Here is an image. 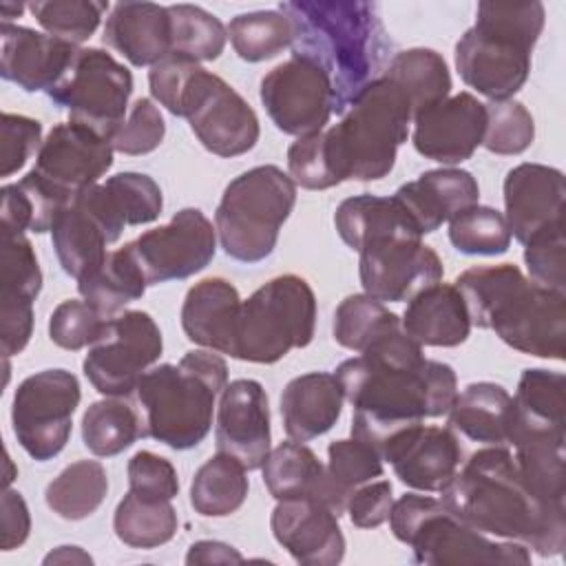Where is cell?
<instances>
[{
    "label": "cell",
    "instance_id": "6da1fadb",
    "mask_svg": "<svg viewBox=\"0 0 566 566\" xmlns=\"http://www.w3.org/2000/svg\"><path fill=\"white\" fill-rule=\"evenodd\" d=\"M336 378L354 407L352 438L374 447L380 458L407 429L447 416L458 396L453 367L424 358L422 345L402 329L343 360Z\"/></svg>",
    "mask_w": 566,
    "mask_h": 566
},
{
    "label": "cell",
    "instance_id": "7a4b0ae2",
    "mask_svg": "<svg viewBox=\"0 0 566 566\" xmlns=\"http://www.w3.org/2000/svg\"><path fill=\"white\" fill-rule=\"evenodd\" d=\"M440 500L471 528L520 542L542 557L559 555L566 546V511L535 500L509 447L473 451Z\"/></svg>",
    "mask_w": 566,
    "mask_h": 566
},
{
    "label": "cell",
    "instance_id": "3957f363",
    "mask_svg": "<svg viewBox=\"0 0 566 566\" xmlns=\"http://www.w3.org/2000/svg\"><path fill=\"white\" fill-rule=\"evenodd\" d=\"M279 11L292 24V55L307 57L327 73L336 115L382 77L391 38L374 2L294 0L281 2Z\"/></svg>",
    "mask_w": 566,
    "mask_h": 566
},
{
    "label": "cell",
    "instance_id": "277c9868",
    "mask_svg": "<svg viewBox=\"0 0 566 566\" xmlns=\"http://www.w3.org/2000/svg\"><path fill=\"white\" fill-rule=\"evenodd\" d=\"M471 325L493 329L509 347L562 360L566 354V292L542 287L513 263L475 265L453 283Z\"/></svg>",
    "mask_w": 566,
    "mask_h": 566
},
{
    "label": "cell",
    "instance_id": "5b68a950",
    "mask_svg": "<svg viewBox=\"0 0 566 566\" xmlns=\"http://www.w3.org/2000/svg\"><path fill=\"white\" fill-rule=\"evenodd\" d=\"M226 385L228 365L212 349H190L177 365L148 369L133 391L144 438L175 451L197 447L210 433L214 402Z\"/></svg>",
    "mask_w": 566,
    "mask_h": 566
},
{
    "label": "cell",
    "instance_id": "8992f818",
    "mask_svg": "<svg viewBox=\"0 0 566 566\" xmlns=\"http://www.w3.org/2000/svg\"><path fill=\"white\" fill-rule=\"evenodd\" d=\"M544 20L542 2H480L475 24L464 31L453 53L462 82L491 102L511 99L528 80Z\"/></svg>",
    "mask_w": 566,
    "mask_h": 566
},
{
    "label": "cell",
    "instance_id": "52a82bcc",
    "mask_svg": "<svg viewBox=\"0 0 566 566\" xmlns=\"http://www.w3.org/2000/svg\"><path fill=\"white\" fill-rule=\"evenodd\" d=\"M413 119L409 99L385 75L374 80L325 133V148L338 184L378 181L396 164Z\"/></svg>",
    "mask_w": 566,
    "mask_h": 566
},
{
    "label": "cell",
    "instance_id": "ba28073f",
    "mask_svg": "<svg viewBox=\"0 0 566 566\" xmlns=\"http://www.w3.org/2000/svg\"><path fill=\"white\" fill-rule=\"evenodd\" d=\"M389 526L398 542L407 544L416 564H531V553L520 542H495L464 524L442 500L405 493L394 500Z\"/></svg>",
    "mask_w": 566,
    "mask_h": 566
},
{
    "label": "cell",
    "instance_id": "9c48e42d",
    "mask_svg": "<svg viewBox=\"0 0 566 566\" xmlns=\"http://www.w3.org/2000/svg\"><path fill=\"white\" fill-rule=\"evenodd\" d=\"M294 203L296 184L274 164L254 166L234 177L214 212V230L223 252L241 263L268 259Z\"/></svg>",
    "mask_w": 566,
    "mask_h": 566
},
{
    "label": "cell",
    "instance_id": "30bf717a",
    "mask_svg": "<svg viewBox=\"0 0 566 566\" xmlns=\"http://www.w3.org/2000/svg\"><path fill=\"white\" fill-rule=\"evenodd\" d=\"M316 327V296L298 274H281L241 301L232 358L272 365L307 347Z\"/></svg>",
    "mask_w": 566,
    "mask_h": 566
},
{
    "label": "cell",
    "instance_id": "8fae6325",
    "mask_svg": "<svg viewBox=\"0 0 566 566\" xmlns=\"http://www.w3.org/2000/svg\"><path fill=\"white\" fill-rule=\"evenodd\" d=\"M130 93V71L95 46H80L62 77L46 91L53 104L69 111V122L108 142L124 122Z\"/></svg>",
    "mask_w": 566,
    "mask_h": 566
},
{
    "label": "cell",
    "instance_id": "7c38bea8",
    "mask_svg": "<svg viewBox=\"0 0 566 566\" xmlns=\"http://www.w3.org/2000/svg\"><path fill=\"white\" fill-rule=\"evenodd\" d=\"M80 398V380L69 369H42L18 385L11 405L13 436L35 462L53 460L66 447Z\"/></svg>",
    "mask_w": 566,
    "mask_h": 566
},
{
    "label": "cell",
    "instance_id": "4fadbf2b",
    "mask_svg": "<svg viewBox=\"0 0 566 566\" xmlns=\"http://www.w3.org/2000/svg\"><path fill=\"white\" fill-rule=\"evenodd\" d=\"M161 352L164 338L155 318L142 310H124L108 318L102 336L88 347L82 369L99 394L128 398Z\"/></svg>",
    "mask_w": 566,
    "mask_h": 566
},
{
    "label": "cell",
    "instance_id": "5bb4252c",
    "mask_svg": "<svg viewBox=\"0 0 566 566\" xmlns=\"http://www.w3.org/2000/svg\"><path fill=\"white\" fill-rule=\"evenodd\" d=\"M177 117H186L201 146L217 157H239L252 150L261 135L254 108L203 66L192 75Z\"/></svg>",
    "mask_w": 566,
    "mask_h": 566
},
{
    "label": "cell",
    "instance_id": "9a60e30c",
    "mask_svg": "<svg viewBox=\"0 0 566 566\" xmlns=\"http://www.w3.org/2000/svg\"><path fill=\"white\" fill-rule=\"evenodd\" d=\"M126 221L104 184L77 192L51 228V243L62 270L75 281L106 259V245L115 243Z\"/></svg>",
    "mask_w": 566,
    "mask_h": 566
},
{
    "label": "cell",
    "instance_id": "2e32d148",
    "mask_svg": "<svg viewBox=\"0 0 566 566\" xmlns=\"http://www.w3.org/2000/svg\"><path fill=\"white\" fill-rule=\"evenodd\" d=\"M148 285L181 281L201 272L217 252V230L199 208L179 210L166 226L126 243Z\"/></svg>",
    "mask_w": 566,
    "mask_h": 566
},
{
    "label": "cell",
    "instance_id": "e0dca14e",
    "mask_svg": "<svg viewBox=\"0 0 566 566\" xmlns=\"http://www.w3.org/2000/svg\"><path fill=\"white\" fill-rule=\"evenodd\" d=\"M259 97L274 126L294 137L321 133L334 113L327 73L301 55H292L265 73Z\"/></svg>",
    "mask_w": 566,
    "mask_h": 566
},
{
    "label": "cell",
    "instance_id": "ac0fdd59",
    "mask_svg": "<svg viewBox=\"0 0 566 566\" xmlns=\"http://www.w3.org/2000/svg\"><path fill=\"white\" fill-rule=\"evenodd\" d=\"M358 254L360 285L380 303L411 301L424 287L440 283L444 274L438 252L422 239H389Z\"/></svg>",
    "mask_w": 566,
    "mask_h": 566
},
{
    "label": "cell",
    "instance_id": "d6986e66",
    "mask_svg": "<svg viewBox=\"0 0 566 566\" xmlns=\"http://www.w3.org/2000/svg\"><path fill=\"white\" fill-rule=\"evenodd\" d=\"M113 146L93 130L64 122L55 124L42 142L33 170L62 197L73 199L113 166Z\"/></svg>",
    "mask_w": 566,
    "mask_h": 566
},
{
    "label": "cell",
    "instance_id": "ffe728a7",
    "mask_svg": "<svg viewBox=\"0 0 566 566\" xmlns=\"http://www.w3.org/2000/svg\"><path fill=\"white\" fill-rule=\"evenodd\" d=\"M486 128L484 104L462 91L413 115L411 142L424 159L453 166L473 157Z\"/></svg>",
    "mask_w": 566,
    "mask_h": 566
},
{
    "label": "cell",
    "instance_id": "44dd1931",
    "mask_svg": "<svg viewBox=\"0 0 566 566\" xmlns=\"http://www.w3.org/2000/svg\"><path fill=\"white\" fill-rule=\"evenodd\" d=\"M214 440L217 451L237 458L248 471L263 467L272 451V431L268 394L259 380L237 378L226 385L219 398Z\"/></svg>",
    "mask_w": 566,
    "mask_h": 566
},
{
    "label": "cell",
    "instance_id": "7402d4cb",
    "mask_svg": "<svg viewBox=\"0 0 566 566\" xmlns=\"http://www.w3.org/2000/svg\"><path fill=\"white\" fill-rule=\"evenodd\" d=\"M382 462L394 467L396 478L405 486L442 493L464 462V449L462 440L449 427L420 422L387 449Z\"/></svg>",
    "mask_w": 566,
    "mask_h": 566
},
{
    "label": "cell",
    "instance_id": "603a6c76",
    "mask_svg": "<svg viewBox=\"0 0 566 566\" xmlns=\"http://www.w3.org/2000/svg\"><path fill=\"white\" fill-rule=\"evenodd\" d=\"M274 539L305 566H336L345 557L338 515L318 500H279L270 515Z\"/></svg>",
    "mask_w": 566,
    "mask_h": 566
},
{
    "label": "cell",
    "instance_id": "cb8c5ba5",
    "mask_svg": "<svg viewBox=\"0 0 566 566\" xmlns=\"http://www.w3.org/2000/svg\"><path fill=\"white\" fill-rule=\"evenodd\" d=\"M504 219L511 237L526 245L542 230L562 223L564 172L544 164H520L504 177Z\"/></svg>",
    "mask_w": 566,
    "mask_h": 566
},
{
    "label": "cell",
    "instance_id": "d4e9b609",
    "mask_svg": "<svg viewBox=\"0 0 566 566\" xmlns=\"http://www.w3.org/2000/svg\"><path fill=\"white\" fill-rule=\"evenodd\" d=\"M0 75L27 93L49 91L71 64L80 46L29 27L2 22Z\"/></svg>",
    "mask_w": 566,
    "mask_h": 566
},
{
    "label": "cell",
    "instance_id": "484cf974",
    "mask_svg": "<svg viewBox=\"0 0 566 566\" xmlns=\"http://www.w3.org/2000/svg\"><path fill=\"white\" fill-rule=\"evenodd\" d=\"M394 197L424 237L451 221L458 212L480 203V186L469 170L433 168L402 184Z\"/></svg>",
    "mask_w": 566,
    "mask_h": 566
},
{
    "label": "cell",
    "instance_id": "4316f807",
    "mask_svg": "<svg viewBox=\"0 0 566 566\" xmlns=\"http://www.w3.org/2000/svg\"><path fill=\"white\" fill-rule=\"evenodd\" d=\"M102 40L133 66H153L172 53L168 7L155 2H117L106 18Z\"/></svg>",
    "mask_w": 566,
    "mask_h": 566
},
{
    "label": "cell",
    "instance_id": "83f0119b",
    "mask_svg": "<svg viewBox=\"0 0 566 566\" xmlns=\"http://www.w3.org/2000/svg\"><path fill=\"white\" fill-rule=\"evenodd\" d=\"M239 310L241 296L230 281L221 276L201 279L186 292L181 329L195 345L232 356Z\"/></svg>",
    "mask_w": 566,
    "mask_h": 566
},
{
    "label": "cell",
    "instance_id": "f1b7e54d",
    "mask_svg": "<svg viewBox=\"0 0 566 566\" xmlns=\"http://www.w3.org/2000/svg\"><path fill=\"white\" fill-rule=\"evenodd\" d=\"M447 427L460 438L482 447H511L515 433L513 396L497 382L480 380L458 391L447 413Z\"/></svg>",
    "mask_w": 566,
    "mask_h": 566
},
{
    "label": "cell",
    "instance_id": "f546056e",
    "mask_svg": "<svg viewBox=\"0 0 566 566\" xmlns=\"http://www.w3.org/2000/svg\"><path fill=\"white\" fill-rule=\"evenodd\" d=\"M345 394L329 371H310L292 378L281 394V418L290 440L310 442L327 433L343 413Z\"/></svg>",
    "mask_w": 566,
    "mask_h": 566
},
{
    "label": "cell",
    "instance_id": "4dcf8cb0",
    "mask_svg": "<svg viewBox=\"0 0 566 566\" xmlns=\"http://www.w3.org/2000/svg\"><path fill=\"white\" fill-rule=\"evenodd\" d=\"M402 332L424 347H458L469 338L471 318L453 283H433L416 294L400 318Z\"/></svg>",
    "mask_w": 566,
    "mask_h": 566
},
{
    "label": "cell",
    "instance_id": "1f68e13d",
    "mask_svg": "<svg viewBox=\"0 0 566 566\" xmlns=\"http://www.w3.org/2000/svg\"><path fill=\"white\" fill-rule=\"evenodd\" d=\"M338 237L354 252L389 239H422V232L396 197L356 195L338 203L334 212Z\"/></svg>",
    "mask_w": 566,
    "mask_h": 566
},
{
    "label": "cell",
    "instance_id": "d6a6232c",
    "mask_svg": "<svg viewBox=\"0 0 566 566\" xmlns=\"http://www.w3.org/2000/svg\"><path fill=\"white\" fill-rule=\"evenodd\" d=\"M263 484L274 500H298L312 497L329 506L338 517L345 506L334 495L325 464L318 455L296 440H285L276 444L263 462Z\"/></svg>",
    "mask_w": 566,
    "mask_h": 566
},
{
    "label": "cell",
    "instance_id": "836d02e7",
    "mask_svg": "<svg viewBox=\"0 0 566 566\" xmlns=\"http://www.w3.org/2000/svg\"><path fill=\"white\" fill-rule=\"evenodd\" d=\"M515 402V433L544 431L564 433L566 409V378L559 371L533 367L524 369L517 380Z\"/></svg>",
    "mask_w": 566,
    "mask_h": 566
},
{
    "label": "cell",
    "instance_id": "e575fe53",
    "mask_svg": "<svg viewBox=\"0 0 566 566\" xmlns=\"http://www.w3.org/2000/svg\"><path fill=\"white\" fill-rule=\"evenodd\" d=\"M0 195V230L20 234L27 230L35 234L51 232L55 219L71 201L55 192L33 168L20 181L2 186Z\"/></svg>",
    "mask_w": 566,
    "mask_h": 566
},
{
    "label": "cell",
    "instance_id": "d590c367",
    "mask_svg": "<svg viewBox=\"0 0 566 566\" xmlns=\"http://www.w3.org/2000/svg\"><path fill=\"white\" fill-rule=\"evenodd\" d=\"M146 287L148 283L126 245L108 252L95 270L77 279L80 296L106 318L119 314L130 301L142 298Z\"/></svg>",
    "mask_w": 566,
    "mask_h": 566
},
{
    "label": "cell",
    "instance_id": "8d00e7d4",
    "mask_svg": "<svg viewBox=\"0 0 566 566\" xmlns=\"http://www.w3.org/2000/svg\"><path fill=\"white\" fill-rule=\"evenodd\" d=\"M248 469L232 455L217 451L190 482V504L203 517H226L239 511L248 497Z\"/></svg>",
    "mask_w": 566,
    "mask_h": 566
},
{
    "label": "cell",
    "instance_id": "74e56055",
    "mask_svg": "<svg viewBox=\"0 0 566 566\" xmlns=\"http://www.w3.org/2000/svg\"><path fill=\"white\" fill-rule=\"evenodd\" d=\"M382 75L405 93L413 115L451 93L449 66L433 49L416 46L391 55Z\"/></svg>",
    "mask_w": 566,
    "mask_h": 566
},
{
    "label": "cell",
    "instance_id": "f35d334b",
    "mask_svg": "<svg viewBox=\"0 0 566 566\" xmlns=\"http://www.w3.org/2000/svg\"><path fill=\"white\" fill-rule=\"evenodd\" d=\"M108 493L106 469L97 460H77L62 469L44 489L46 506L62 520L93 515Z\"/></svg>",
    "mask_w": 566,
    "mask_h": 566
},
{
    "label": "cell",
    "instance_id": "ab89813d",
    "mask_svg": "<svg viewBox=\"0 0 566 566\" xmlns=\"http://www.w3.org/2000/svg\"><path fill=\"white\" fill-rule=\"evenodd\" d=\"M137 438H144V424L137 407L124 398L106 396L82 416V440L93 455H117Z\"/></svg>",
    "mask_w": 566,
    "mask_h": 566
},
{
    "label": "cell",
    "instance_id": "60d3db41",
    "mask_svg": "<svg viewBox=\"0 0 566 566\" xmlns=\"http://www.w3.org/2000/svg\"><path fill=\"white\" fill-rule=\"evenodd\" d=\"M179 520L170 500H148L128 491L113 517V528L119 542L130 548H157L170 542Z\"/></svg>",
    "mask_w": 566,
    "mask_h": 566
},
{
    "label": "cell",
    "instance_id": "b9f144b4",
    "mask_svg": "<svg viewBox=\"0 0 566 566\" xmlns=\"http://www.w3.org/2000/svg\"><path fill=\"white\" fill-rule=\"evenodd\" d=\"M398 329H402L398 314L369 294H349L343 298L332 323L334 340L358 354Z\"/></svg>",
    "mask_w": 566,
    "mask_h": 566
},
{
    "label": "cell",
    "instance_id": "7bdbcfd3",
    "mask_svg": "<svg viewBox=\"0 0 566 566\" xmlns=\"http://www.w3.org/2000/svg\"><path fill=\"white\" fill-rule=\"evenodd\" d=\"M228 38L241 60L263 62L292 46V24L279 9L248 11L230 20Z\"/></svg>",
    "mask_w": 566,
    "mask_h": 566
},
{
    "label": "cell",
    "instance_id": "ee69618b",
    "mask_svg": "<svg viewBox=\"0 0 566 566\" xmlns=\"http://www.w3.org/2000/svg\"><path fill=\"white\" fill-rule=\"evenodd\" d=\"M172 27V53L190 57L195 62L217 60L228 40L223 22L197 4H170Z\"/></svg>",
    "mask_w": 566,
    "mask_h": 566
},
{
    "label": "cell",
    "instance_id": "f6af8a7d",
    "mask_svg": "<svg viewBox=\"0 0 566 566\" xmlns=\"http://www.w3.org/2000/svg\"><path fill=\"white\" fill-rule=\"evenodd\" d=\"M449 241L462 254L497 256L511 248V230L500 210L475 203L449 221Z\"/></svg>",
    "mask_w": 566,
    "mask_h": 566
},
{
    "label": "cell",
    "instance_id": "bcb514c9",
    "mask_svg": "<svg viewBox=\"0 0 566 566\" xmlns=\"http://www.w3.org/2000/svg\"><path fill=\"white\" fill-rule=\"evenodd\" d=\"M327 480L340 504L363 484L382 478V458L374 447L358 438L334 440L327 447Z\"/></svg>",
    "mask_w": 566,
    "mask_h": 566
},
{
    "label": "cell",
    "instance_id": "7dc6e473",
    "mask_svg": "<svg viewBox=\"0 0 566 566\" xmlns=\"http://www.w3.org/2000/svg\"><path fill=\"white\" fill-rule=\"evenodd\" d=\"M108 2L97 0H35L29 11L38 24L53 38L80 46L99 27Z\"/></svg>",
    "mask_w": 566,
    "mask_h": 566
},
{
    "label": "cell",
    "instance_id": "c3c4849f",
    "mask_svg": "<svg viewBox=\"0 0 566 566\" xmlns=\"http://www.w3.org/2000/svg\"><path fill=\"white\" fill-rule=\"evenodd\" d=\"M486 128L482 146L495 155H520L535 139V122L528 108L515 99L484 104Z\"/></svg>",
    "mask_w": 566,
    "mask_h": 566
},
{
    "label": "cell",
    "instance_id": "681fc988",
    "mask_svg": "<svg viewBox=\"0 0 566 566\" xmlns=\"http://www.w3.org/2000/svg\"><path fill=\"white\" fill-rule=\"evenodd\" d=\"M42 290V270L31 241L20 232L2 230L0 296L35 301Z\"/></svg>",
    "mask_w": 566,
    "mask_h": 566
},
{
    "label": "cell",
    "instance_id": "f907efd6",
    "mask_svg": "<svg viewBox=\"0 0 566 566\" xmlns=\"http://www.w3.org/2000/svg\"><path fill=\"white\" fill-rule=\"evenodd\" d=\"M108 318L84 298L62 301L49 316V338L69 352L91 347L104 332Z\"/></svg>",
    "mask_w": 566,
    "mask_h": 566
},
{
    "label": "cell",
    "instance_id": "816d5d0a",
    "mask_svg": "<svg viewBox=\"0 0 566 566\" xmlns=\"http://www.w3.org/2000/svg\"><path fill=\"white\" fill-rule=\"evenodd\" d=\"M126 226H144L159 219L164 197L159 184L144 172H117L104 181Z\"/></svg>",
    "mask_w": 566,
    "mask_h": 566
},
{
    "label": "cell",
    "instance_id": "f5cc1de1",
    "mask_svg": "<svg viewBox=\"0 0 566 566\" xmlns=\"http://www.w3.org/2000/svg\"><path fill=\"white\" fill-rule=\"evenodd\" d=\"M524 263L533 283L555 292H566L564 223H555L535 234L524 245Z\"/></svg>",
    "mask_w": 566,
    "mask_h": 566
},
{
    "label": "cell",
    "instance_id": "db71d44e",
    "mask_svg": "<svg viewBox=\"0 0 566 566\" xmlns=\"http://www.w3.org/2000/svg\"><path fill=\"white\" fill-rule=\"evenodd\" d=\"M166 137V122L161 111L148 97L135 99L128 117L113 133L111 146L124 155H148L161 146Z\"/></svg>",
    "mask_w": 566,
    "mask_h": 566
},
{
    "label": "cell",
    "instance_id": "11a10c76",
    "mask_svg": "<svg viewBox=\"0 0 566 566\" xmlns=\"http://www.w3.org/2000/svg\"><path fill=\"white\" fill-rule=\"evenodd\" d=\"M287 170L292 181L307 190H325L338 186L327 157L323 130L296 137V142H292L287 148Z\"/></svg>",
    "mask_w": 566,
    "mask_h": 566
},
{
    "label": "cell",
    "instance_id": "9f6ffc18",
    "mask_svg": "<svg viewBox=\"0 0 566 566\" xmlns=\"http://www.w3.org/2000/svg\"><path fill=\"white\" fill-rule=\"evenodd\" d=\"M128 491L148 500H172L179 493V478L172 462L153 451H137L128 460Z\"/></svg>",
    "mask_w": 566,
    "mask_h": 566
},
{
    "label": "cell",
    "instance_id": "6f0895ef",
    "mask_svg": "<svg viewBox=\"0 0 566 566\" xmlns=\"http://www.w3.org/2000/svg\"><path fill=\"white\" fill-rule=\"evenodd\" d=\"M199 62L170 53L164 60H159L157 64L150 66L148 71V86H150V95L168 111L177 117L179 113V104L181 97L192 80V75L199 71Z\"/></svg>",
    "mask_w": 566,
    "mask_h": 566
},
{
    "label": "cell",
    "instance_id": "680465c9",
    "mask_svg": "<svg viewBox=\"0 0 566 566\" xmlns=\"http://www.w3.org/2000/svg\"><path fill=\"white\" fill-rule=\"evenodd\" d=\"M42 124L27 115L2 113V177L18 172L42 146Z\"/></svg>",
    "mask_w": 566,
    "mask_h": 566
},
{
    "label": "cell",
    "instance_id": "91938a15",
    "mask_svg": "<svg viewBox=\"0 0 566 566\" xmlns=\"http://www.w3.org/2000/svg\"><path fill=\"white\" fill-rule=\"evenodd\" d=\"M394 506V489L389 480H371L358 486L345 504L349 522L358 528H376L389 520Z\"/></svg>",
    "mask_w": 566,
    "mask_h": 566
},
{
    "label": "cell",
    "instance_id": "94428289",
    "mask_svg": "<svg viewBox=\"0 0 566 566\" xmlns=\"http://www.w3.org/2000/svg\"><path fill=\"white\" fill-rule=\"evenodd\" d=\"M33 332V301L22 296H0V347L2 356L20 354Z\"/></svg>",
    "mask_w": 566,
    "mask_h": 566
},
{
    "label": "cell",
    "instance_id": "6125c7cd",
    "mask_svg": "<svg viewBox=\"0 0 566 566\" xmlns=\"http://www.w3.org/2000/svg\"><path fill=\"white\" fill-rule=\"evenodd\" d=\"M31 531V515L29 506L20 491L4 489L2 493V533H0V548L13 551L22 546Z\"/></svg>",
    "mask_w": 566,
    "mask_h": 566
},
{
    "label": "cell",
    "instance_id": "be15d7a7",
    "mask_svg": "<svg viewBox=\"0 0 566 566\" xmlns=\"http://www.w3.org/2000/svg\"><path fill=\"white\" fill-rule=\"evenodd\" d=\"M230 562H243V555L234 546L217 539H199L188 548V555H186V564H230Z\"/></svg>",
    "mask_w": 566,
    "mask_h": 566
},
{
    "label": "cell",
    "instance_id": "e7e4bbea",
    "mask_svg": "<svg viewBox=\"0 0 566 566\" xmlns=\"http://www.w3.org/2000/svg\"><path fill=\"white\" fill-rule=\"evenodd\" d=\"M42 562L44 564H93V557L80 546H57Z\"/></svg>",
    "mask_w": 566,
    "mask_h": 566
},
{
    "label": "cell",
    "instance_id": "03108f58",
    "mask_svg": "<svg viewBox=\"0 0 566 566\" xmlns=\"http://www.w3.org/2000/svg\"><path fill=\"white\" fill-rule=\"evenodd\" d=\"M22 11H24V4H20V2H2V4H0L2 22H9V24H11V20L18 18Z\"/></svg>",
    "mask_w": 566,
    "mask_h": 566
}]
</instances>
